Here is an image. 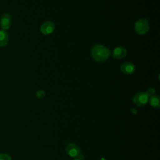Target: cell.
Segmentation results:
<instances>
[{
    "label": "cell",
    "instance_id": "6da1fadb",
    "mask_svg": "<svg viewBox=\"0 0 160 160\" xmlns=\"http://www.w3.org/2000/svg\"><path fill=\"white\" fill-rule=\"evenodd\" d=\"M91 54L94 60L98 62H102L109 58L110 51L104 46L98 44L92 48Z\"/></svg>",
    "mask_w": 160,
    "mask_h": 160
},
{
    "label": "cell",
    "instance_id": "7a4b0ae2",
    "mask_svg": "<svg viewBox=\"0 0 160 160\" xmlns=\"http://www.w3.org/2000/svg\"><path fill=\"white\" fill-rule=\"evenodd\" d=\"M136 32L139 34H144L148 32L149 29V22L147 19H140L136 21L134 26Z\"/></svg>",
    "mask_w": 160,
    "mask_h": 160
},
{
    "label": "cell",
    "instance_id": "3957f363",
    "mask_svg": "<svg viewBox=\"0 0 160 160\" xmlns=\"http://www.w3.org/2000/svg\"><path fill=\"white\" fill-rule=\"evenodd\" d=\"M149 101V97L144 92H139L135 94L133 98L134 103L138 106H142L147 104Z\"/></svg>",
    "mask_w": 160,
    "mask_h": 160
},
{
    "label": "cell",
    "instance_id": "277c9868",
    "mask_svg": "<svg viewBox=\"0 0 160 160\" xmlns=\"http://www.w3.org/2000/svg\"><path fill=\"white\" fill-rule=\"evenodd\" d=\"M65 151L70 157L73 158H78V155L80 154V148L76 144L73 142L67 144L65 148Z\"/></svg>",
    "mask_w": 160,
    "mask_h": 160
},
{
    "label": "cell",
    "instance_id": "5b68a950",
    "mask_svg": "<svg viewBox=\"0 0 160 160\" xmlns=\"http://www.w3.org/2000/svg\"><path fill=\"white\" fill-rule=\"evenodd\" d=\"M11 16L8 13H4L0 18V26L2 29L8 30L9 29L11 25Z\"/></svg>",
    "mask_w": 160,
    "mask_h": 160
},
{
    "label": "cell",
    "instance_id": "8992f818",
    "mask_svg": "<svg viewBox=\"0 0 160 160\" xmlns=\"http://www.w3.org/2000/svg\"><path fill=\"white\" fill-rule=\"evenodd\" d=\"M55 29V26L54 23L51 21H46L41 26V32L45 35H48L51 34Z\"/></svg>",
    "mask_w": 160,
    "mask_h": 160
},
{
    "label": "cell",
    "instance_id": "52a82bcc",
    "mask_svg": "<svg viewBox=\"0 0 160 160\" xmlns=\"http://www.w3.org/2000/svg\"><path fill=\"white\" fill-rule=\"evenodd\" d=\"M121 71L127 75L132 74L135 71V66L131 62H126L121 66Z\"/></svg>",
    "mask_w": 160,
    "mask_h": 160
},
{
    "label": "cell",
    "instance_id": "ba28073f",
    "mask_svg": "<svg viewBox=\"0 0 160 160\" xmlns=\"http://www.w3.org/2000/svg\"><path fill=\"white\" fill-rule=\"evenodd\" d=\"M126 49L122 46L116 47L112 52L113 56L116 59H122L126 56Z\"/></svg>",
    "mask_w": 160,
    "mask_h": 160
},
{
    "label": "cell",
    "instance_id": "9c48e42d",
    "mask_svg": "<svg viewBox=\"0 0 160 160\" xmlns=\"http://www.w3.org/2000/svg\"><path fill=\"white\" fill-rule=\"evenodd\" d=\"M9 41L8 33L3 29L0 30V47L6 46Z\"/></svg>",
    "mask_w": 160,
    "mask_h": 160
},
{
    "label": "cell",
    "instance_id": "30bf717a",
    "mask_svg": "<svg viewBox=\"0 0 160 160\" xmlns=\"http://www.w3.org/2000/svg\"><path fill=\"white\" fill-rule=\"evenodd\" d=\"M149 104L154 108H159L160 107V98L158 95H153L149 98Z\"/></svg>",
    "mask_w": 160,
    "mask_h": 160
},
{
    "label": "cell",
    "instance_id": "8fae6325",
    "mask_svg": "<svg viewBox=\"0 0 160 160\" xmlns=\"http://www.w3.org/2000/svg\"><path fill=\"white\" fill-rule=\"evenodd\" d=\"M0 160H11V156L8 154H0Z\"/></svg>",
    "mask_w": 160,
    "mask_h": 160
},
{
    "label": "cell",
    "instance_id": "7c38bea8",
    "mask_svg": "<svg viewBox=\"0 0 160 160\" xmlns=\"http://www.w3.org/2000/svg\"><path fill=\"white\" fill-rule=\"evenodd\" d=\"M46 93L43 90H39L36 92V97L38 98H42L45 96Z\"/></svg>",
    "mask_w": 160,
    "mask_h": 160
},
{
    "label": "cell",
    "instance_id": "4fadbf2b",
    "mask_svg": "<svg viewBox=\"0 0 160 160\" xmlns=\"http://www.w3.org/2000/svg\"><path fill=\"white\" fill-rule=\"evenodd\" d=\"M154 92H155V90L153 88H149L147 90V91L146 92V93L148 95V96L149 97V98L150 97H151L152 96H153L154 94Z\"/></svg>",
    "mask_w": 160,
    "mask_h": 160
},
{
    "label": "cell",
    "instance_id": "5bb4252c",
    "mask_svg": "<svg viewBox=\"0 0 160 160\" xmlns=\"http://www.w3.org/2000/svg\"><path fill=\"white\" fill-rule=\"evenodd\" d=\"M78 159H79V160H82V159H84V156H83L82 154H79L78 155Z\"/></svg>",
    "mask_w": 160,
    "mask_h": 160
},
{
    "label": "cell",
    "instance_id": "9a60e30c",
    "mask_svg": "<svg viewBox=\"0 0 160 160\" xmlns=\"http://www.w3.org/2000/svg\"><path fill=\"white\" fill-rule=\"evenodd\" d=\"M131 110H132L131 111L132 112V111H133V110H134V109H132ZM133 113H136V109H135V111H133Z\"/></svg>",
    "mask_w": 160,
    "mask_h": 160
},
{
    "label": "cell",
    "instance_id": "2e32d148",
    "mask_svg": "<svg viewBox=\"0 0 160 160\" xmlns=\"http://www.w3.org/2000/svg\"><path fill=\"white\" fill-rule=\"evenodd\" d=\"M74 160H79V159H76H76H74Z\"/></svg>",
    "mask_w": 160,
    "mask_h": 160
}]
</instances>
